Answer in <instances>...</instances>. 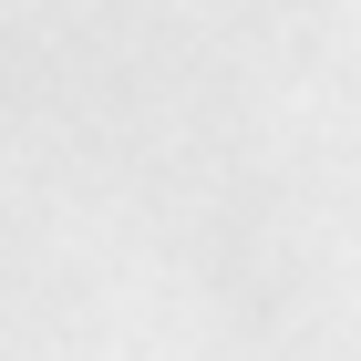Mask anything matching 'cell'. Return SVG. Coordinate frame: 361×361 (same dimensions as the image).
Segmentation results:
<instances>
[]
</instances>
